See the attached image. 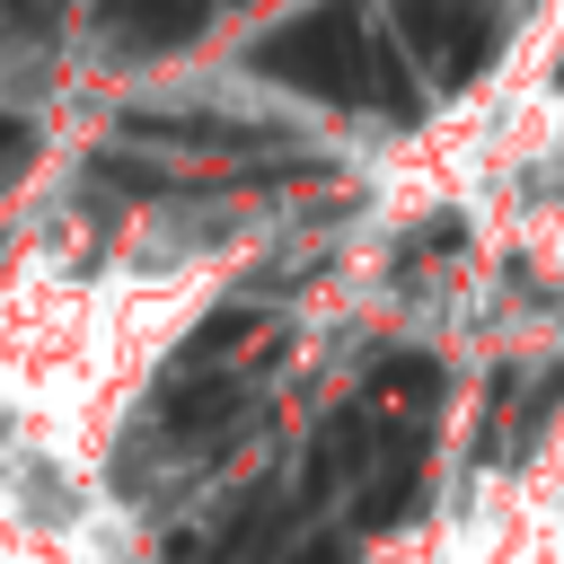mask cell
Masks as SVG:
<instances>
[{
    "label": "cell",
    "instance_id": "obj_2",
    "mask_svg": "<svg viewBox=\"0 0 564 564\" xmlns=\"http://www.w3.org/2000/svg\"><path fill=\"white\" fill-rule=\"evenodd\" d=\"M238 414H247V379L238 370H185L176 405H167V432H176V449H212Z\"/></svg>",
    "mask_w": 564,
    "mask_h": 564
},
{
    "label": "cell",
    "instance_id": "obj_3",
    "mask_svg": "<svg viewBox=\"0 0 564 564\" xmlns=\"http://www.w3.org/2000/svg\"><path fill=\"white\" fill-rule=\"evenodd\" d=\"M432 397H441V370L423 352H388L370 370V388H361V414H379V423H432Z\"/></svg>",
    "mask_w": 564,
    "mask_h": 564
},
{
    "label": "cell",
    "instance_id": "obj_6",
    "mask_svg": "<svg viewBox=\"0 0 564 564\" xmlns=\"http://www.w3.org/2000/svg\"><path fill=\"white\" fill-rule=\"evenodd\" d=\"M97 176H106V185H123V194H167V176H159V167H141V159H97Z\"/></svg>",
    "mask_w": 564,
    "mask_h": 564
},
{
    "label": "cell",
    "instance_id": "obj_4",
    "mask_svg": "<svg viewBox=\"0 0 564 564\" xmlns=\"http://www.w3.org/2000/svg\"><path fill=\"white\" fill-rule=\"evenodd\" d=\"M203 18H212V0H115V35L132 53H176L203 35Z\"/></svg>",
    "mask_w": 564,
    "mask_h": 564
},
{
    "label": "cell",
    "instance_id": "obj_5",
    "mask_svg": "<svg viewBox=\"0 0 564 564\" xmlns=\"http://www.w3.org/2000/svg\"><path fill=\"white\" fill-rule=\"evenodd\" d=\"M35 167V123H18V115H0V194L18 185Z\"/></svg>",
    "mask_w": 564,
    "mask_h": 564
},
{
    "label": "cell",
    "instance_id": "obj_7",
    "mask_svg": "<svg viewBox=\"0 0 564 564\" xmlns=\"http://www.w3.org/2000/svg\"><path fill=\"white\" fill-rule=\"evenodd\" d=\"M53 18H62V0H9V26H18V35H44Z\"/></svg>",
    "mask_w": 564,
    "mask_h": 564
},
{
    "label": "cell",
    "instance_id": "obj_8",
    "mask_svg": "<svg viewBox=\"0 0 564 564\" xmlns=\"http://www.w3.org/2000/svg\"><path fill=\"white\" fill-rule=\"evenodd\" d=\"M282 564H344V546H300V555H282Z\"/></svg>",
    "mask_w": 564,
    "mask_h": 564
},
{
    "label": "cell",
    "instance_id": "obj_1",
    "mask_svg": "<svg viewBox=\"0 0 564 564\" xmlns=\"http://www.w3.org/2000/svg\"><path fill=\"white\" fill-rule=\"evenodd\" d=\"M256 70L317 97V106H388V115H414V88L397 79V53L370 35L361 0H317L300 18H282L264 44H256Z\"/></svg>",
    "mask_w": 564,
    "mask_h": 564
}]
</instances>
